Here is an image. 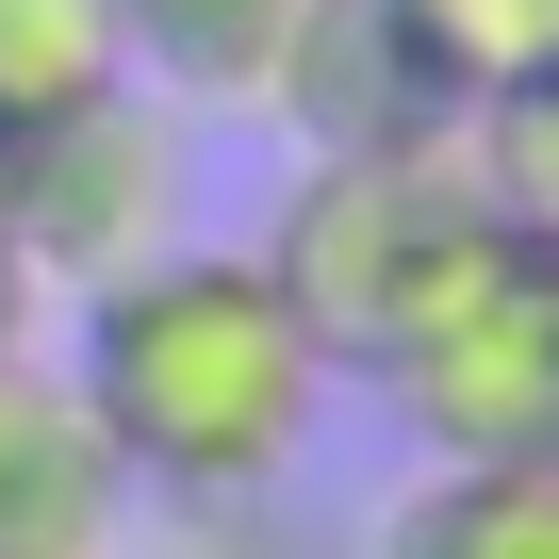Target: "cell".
<instances>
[{
	"mask_svg": "<svg viewBox=\"0 0 559 559\" xmlns=\"http://www.w3.org/2000/svg\"><path fill=\"white\" fill-rule=\"evenodd\" d=\"M67 379L116 444L132 493L165 510H263L280 477L313 461L346 362L313 346V313L280 297L263 247H165L132 280H99V297H67Z\"/></svg>",
	"mask_w": 559,
	"mask_h": 559,
	"instance_id": "6da1fadb",
	"label": "cell"
},
{
	"mask_svg": "<svg viewBox=\"0 0 559 559\" xmlns=\"http://www.w3.org/2000/svg\"><path fill=\"white\" fill-rule=\"evenodd\" d=\"M362 379L428 461H559V230L477 214L362 346Z\"/></svg>",
	"mask_w": 559,
	"mask_h": 559,
	"instance_id": "7a4b0ae2",
	"label": "cell"
},
{
	"mask_svg": "<svg viewBox=\"0 0 559 559\" xmlns=\"http://www.w3.org/2000/svg\"><path fill=\"white\" fill-rule=\"evenodd\" d=\"M493 214V165H477V116L444 132H395V148H297V198H280L263 263H280V297L313 313V346L362 379V346L412 313V280Z\"/></svg>",
	"mask_w": 559,
	"mask_h": 559,
	"instance_id": "3957f363",
	"label": "cell"
},
{
	"mask_svg": "<svg viewBox=\"0 0 559 559\" xmlns=\"http://www.w3.org/2000/svg\"><path fill=\"white\" fill-rule=\"evenodd\" d=\"M198 214V116L148 83H99L34 132H0V247H17L50 297H99V280L165 263Z\"/></svg>",
	"mask_w": 559,
	"mask_h": 559,
	"instance_id": "277c9868",
	"label": "cell"
},
{
	"mask_svg": "<svg viewBox=\"0 0 559 559\" xmlns=\"http://www.w3.org/2000/svg\"><path fill=\"white\" fill-rule=\"evenodd\" d=\"M132 543V477L67 379V346L0 362V559H116Z\"/></svg>",
	"mask_w": 559,
	"mask_h": 559,
	"instance_id": "5b68a950",
	"label": "cell"
},
{
	"mask_svg": "<svg viewBox=\"0 0 559 559\" xmlns=\"http://www.w3.org/2000/svg\"><path fill=\"white\" fill-rule=\"evenodd\" d=\"M297 148H395V132H444L412 34H395V0H313L297 50H280V99H263Z\"/></svg>",
	"mask_w": 559,
	"mask_h": 559,
	"instance_id": "8992f818",
	"label": "cell"
},
{
	"mask_svg": "<svg viewBox=\"0 0 559 559\" xmlns=\"http://www.w3.org/2000/svg\"><path fill=\"white\" fill-rule=\"evenodd\" d=\"M116 17H132V83H148V99H181V116H263L313 0H116Z\"/></svg>",
	"mask_w": 559,
	"mask_h": 559,
	"instance_id": "52a82bcc",
	"label": "cell"
},
{
	"mask_svg": "<svg viewBox=\"0 0 559 559\" xmlns=\"http://www.w3.org/2000/svg\"><path fill=\"white\" fill-rule=\"evenodd\" d=\"M379 559H559V461H428L379 510Z\"/></svg>",
	"mask_w": 559,
	"mask_h": 559,
	"instance_id": "ba28073f",
	"label": "cell"
},
{
	"mask_svg": "<svg viewBox=\"0 0 559 559\" xmlns=\"http://www.w3.org/2000/svg\"><path fill=\"white\" fill-rule=\"evenodd\" d=\"M395 34L444 116H510L559 83V0H395Z\"/></svg>",
	"mask_w": 559,
	"mask_h": 559,
	"instance_id": "9c48e42d",
	"label": "cell"
},
{
	"mask_svg": "<svg viewBox=\"0 0 559 559\" xmlns=\"http://www.w3.org/2000/svg\"><path fill=\"white\" fill-rule=\"evenodd\" d=\"M132 83V17L116 0H0V132H34L67 99Z\"/></svg>",
	"mask_w": 559,
	"mask_h": 559,
	"instance_id": "30bf717a",
	"label": "cell"
},
{
	"mask_svg": "<svg viewBox=\"0 0 559 559\" xmlns=\"http://www.w3.org/2000/svg\"><path fill=\"white\" fill-rule=\"evenodd\" d=\"M477 165H493V214L559 230V83H543V99H510V116H477Z\"/></svg>",
	"mask_w": 559,
	"mask_h": 559,
	"instance_id": "8fae6325",
	"label": "cell"
},
{
	"mask_svg": "<svg viewBox=\"0 0 559 559\" xmlns=\"http://www.w3.org/2000/svg\"><path fill=\"white\" fill-rule=\"evenodd\" d=\"M17 346H50V280H34L17 247H0V362H17Z\"/></svg>",
	"mask_w": 559,
	"mask_h": 559,
	"instance_id": "7c38bea8",
	"label": "cell"
}]
</instances>
